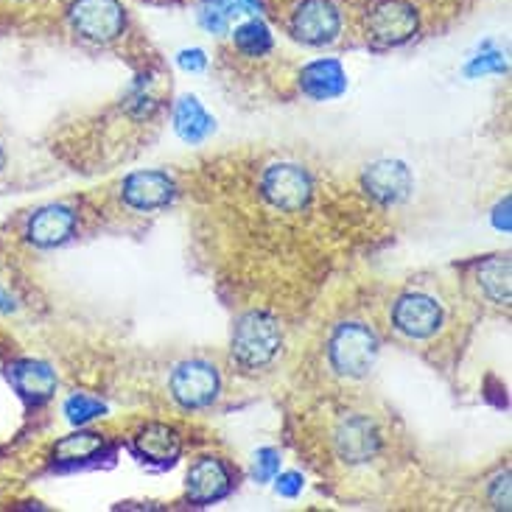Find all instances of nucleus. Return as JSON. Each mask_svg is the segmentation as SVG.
<instances>
[{
    "label": "nucleus",
    "instance_id": "nucleus-1",
    "mask_svg": "<svg viewBox=\"0 0 512 512\" xmlns=\"http://www.w3.org/2000/svg\"><path fill=\"white\" fill-rule=\"evenodd\" d=\"M283 347L280 322L266 311H250L233 328V359L247 370H261L272 364Z\"/></svg>",
    "mask_w": 512,
    "mask_h": 512
},
{
    "label": "nucleus",
    "instance_id": "nucleus-2",
    "mask_svg": "<svg viewBox=\"0 0 512 512\" xmlns=\"http://www.w3.org/2000/svg\"><path fill=\"white\" fill-rule=\"evenodd\" d=\"M378 350H381V342H378V336L370 325L345 322L333 331L328 359L342 378H364L375 367Z\"/></svg>",
    "mask_w": 512,
    "mask_h": 512
},
{
    "label": "nucleus",
    "instance_id": "nucleus-3",
    "mask_svg": "<svg viewBox=\"0 0 512 512\" xmlns=\"http://www.w3.org/2000/svg\"><path fill=\"white\" fill-rule=\"evenodd\" d=\"M417 28L420 17L409 0H378L364 20L367 40L378 48H398L415 37Z\"/></svg>",
    "mask_w": 512,
    "mask_h": 512
},
{
    "label": "nucleus",
    "instance_id": "nucleus-4",
    "mask_svg": "<svg viewBox=\"0 0 512 512\" xmlns=\"http://www.w3.org/2000/svg\"><path fill=\"white\" fill-rule=\"evenodd\" d=\"M261 194L272 208L283 210V213H300L314 199V182L303 166L275 163L263 171Z\"/></svg>",
    "mask_w": 512,
    "mask_h": 512
},
{
    "label": "nucleus",
    "instance_id": "nucleus-5",
    "mask_svg": "<svg viewBox=\"0 0 512 512\" xmlns=\"http://www.w3.org/2000/svg\"><path fill=\"white\" fill-rule=\"evenodd\" d=\"M68 20L73 31L87 42L118 40L126 28V12L118 0H73Z\"/></svg>",
    "mask_w": 512,
    "mask_h": 512
},
{
    "label": "nucleus",
    "instance_id": "nucleus-6",
    "mask_svg": "<svg viewBox=\"0 0 512 512\" xmlns=\"http://www.w3.org/2000/svg\"><path fill=\"white\" fill-rule=\"evenodd\" d=\"M443 319L440 303L423 291H406L392 305L395 331L403 333L406 339H415V342H426L431 336H437L443 328Z\"/></svg>",
    "mask_w": 512,
    "mask_h": 512
},
{
    "label": "nucleus",
    "instance_id": "nucleus-7",
    "mask_svg": "<svg viewBox=\"0 0 512 512\" xmlns=\"http://www.w3.org/2000/svg\"><path fill=\"white\" fill-rule=\"evenodd\" d=\"M289 28L305 45H331L342 31V12L333 0H300L291 9Z\"/></svg>",
    "mask_w": 512,
    "mask_h": 512
},
{
    "label": "nucleus",
    "instance_id": "nucleus-8",
    "mask_svg": "<svg viewBox=\"0 0 512 512\" xmlns=\"http://www.w3.org/2000/svg\"><path fill=\"white\" fill-rule=\"evenodd\" d=\"M219 389H222V381L210 361H182L171 373V395L182 409H205L219 398Z\"/></svg>",
    "mask_w": 512,
    "mask_h": 512
},
{
    "label": "nucleus",
    "instance_id": "nucleus-9",
    "mask_svg": "<svg viewBox=\"0 0 512 512\" xmlns=\"http://www.w3.org/2000/svg\"><path fill=\"white\" fill-rule=\"evenodd\" d=\"M336 454L350 462V465H364L381 451V431L375 426L373 417L367 415H347L336 426L333 434Z\"/></svg>",
    "mask_w": 512,
    "mask_h": 512
},
{
    "label": "nucleus",
    "instance_id": "nucleus-10",
    "mask_svg": "<svg viewBox=\"0 0 512 512\" xmlns=\"http://www.w3.org/2000/svg\"><path fill=\"white\" fill-rule=\"evenodd\" d=\"M412 171L401 160H378L361 174V188L378 205H401L412 194Z\"/></svg>",
    "mask_w": 512,
    "mask_h": 512
},
{
    "label": "nucleus",
    "instance_id": "nucleus-11",
    "mask_svg": "<svg viewBox=\"0 0 512 512\" xmlns=\"http://www.w3.org/2000/svg\"><path fill=\"white\" fill-rule=\"evenodd\" d=\"M177 185L163 171H138L129 174L121 185V199L132 210H160L174 202Z\"/></svg>",
    "mask_w": 512,
    "mask_h": 512
},
{
    "label": "nucleus",
    "instance_id": "nucleus-12",
    "mask_svg": "<svg viewBox=\"0 0 512 512\" xmlns=\"http://www.w3.org/2000/svg\"><path fill=\"white\" fill-rule=\"evenodd\" d=\"M233 487V473L219 457H199L188 471V499L194 504L222 501Z\"/></svg>",
    "mask_w": 512,
    "mask_h": 512
},
{
    "label": "nucleus",
    "instance_id": "nucleus-13",
    "mask_svg": "<svg viewBox=\"0 0 512 512\" xmlns=\"http://www.w3.org/2000/svg\"><path fill=\"white\" fill-rule=\"evenodd\" d=\"M76 230V213L65 205H48L40 208L26 224L28 244L40 247V250H51L65 244Z\"/></svg>",
    "mask_w": 512,
    "mask_h": 512
},
{
    "label": "nucleus",
    "instance_id": "nucleus-14",
    "mask_svg": "<svg viewBox=\"0 0 512 512\" xmlns=\"http://www.w3.org/2000/svg\"><path fill=\"white\" fill-rule=\"evenodd\" d=\"M135 454L143 462H152V465H171L177 462L182 451V440L177 431L166 426V423H149L135 434Z\"/></svg>",
    "mask_w": 512,
    "mask_h": 512
},
{
    "label": "nucleus",
    "instance_id": "nucleus-15",
    "mask_svg": "<svg viewBox=\"0 0 512 512\" xmlns=\"http://www.w3.org/2000/svg\"><path fill=\"white\" fill-rule=\"evenodd\" d=\"M12 381L14 389L26 398L31 406L51 401L56 392V373L51 364L37 359H23L12 364Z\"/></svg>",
    "mask_w": 512,
    "mask_h": 512
},
{
    "label": "nucleus",
    "instance_id": "nucleus-16",
    "mask_svg": "<svg viewBox=\"0 0 512 512\" xmlns=\"http://www.w3.org/2000/svg\"><path fill=\"white\" fill-rule=\"evenodd\" d=\"M300 87L308 98L314 101H328V98L342 96L347 90V73L336 59H317L305 65L300 73Z\"/></svg>",
    "mask_w": 512,
    "mask_h": 512
},
{
    "label": "nucleus",
    "instance_id": "nucleus-17",
    "mask_svg": "<svg viewBox=\"0 0 512 512\" xmlns=\"http://www.w3.org/2000/svg\"><path fill=\"white\" fill-rule=\"evenodd\" d=\"M174 129L185 143H202L205 138L213 135L216 121L210 118L205 107L199 104L196 96H185L177 101V110H174Z\"/></svg>",
    "mask_w": 512,
    "mask_h": 512
},
{
    "label": "nucleus",
    "instance_id": "nucleus-18",
    "mask_svg": "<svg viewBox=\"0 0 512 512\" xmlns=\"http://www.w3.org/2000/svg\"><path fill=\"white\" fill-rule=\"evenodd\" d=\"M476 286L493 305L510 303V258L496 255V258H487L485 263H479L476 266Z\"/></svg>",
    "mask_w": 512,
    "mask_h": 512
},
{
    "label": "nucleus",
    "instance_id": "nucleus-19",
    "mask_svg": "<svg viewBox=\"0 0 512 512\" xmlns=\"http://www.w3.org/2000/svg\"><path fill=\"white\" fill-rule=\"evenodd\" d=\"M104 448V437L96 434V431H79V434H70L65 440H59L54 448L56 462H84V459H93L96 454H101Z\"/></svg>",
    "mask_w": 512,
    "mask_h": 512
},
{
    "label": "nucleus",
    "instance_id": "nucleus-20",
    "mask_svg": "<svg viewBox=\"0 0 512 512\" xmlns=\"http://www.w3.org/2000/svg\"><path fill=\"white\" fill-rule=\"evenodd\" d=\"M233 42L236 48L244 56H263L272 51V34H269V26L263 20H250L244 26H238L233 31Z\"/></svg>",
    "mask_w": 512,
    "mask_h": 512
},
{
    "label": "nucleus",
    "instance_id": "nucleus-21",
    "mask_svg": "<svg viewBox=\"0 0 512 512\" xmlns=\"http://www.w3.org/2000/svg\"><path fill=\"white\" fill-rule=\"evenodd\" d=\"M238 14L236 0H202L199 3V26L210 31V34H227L230 20Z\"/></svg>",
    "mask_w": 512,
    "mask_h": 512
},
{
    "label": "nucleus",
    "instance_id": "nucleus-22",
    "mask_svg": "<svg viewBox=\"0 0 512 512\" xmlns=\"http://www.w3.org/2000/svg\"><path fill=\"white\" fill-rule=\"evenodd\" d=\"M104 412H107V406L96 401V398H90V395H70L68 401H65V417L73 426H84V423L96 420Z\"/></svg>",
    "mask_w": 512,
    "mask_h": 512
},
{
    "label": "nucleus",
    "instance_id": "nucleus-23",
    "mask_svg": "<svg viewBox=\"0 0 512 512\" xmlns=\"http://www.w3.org/2000/svg\"><path fill=\"white\" fill-rule=\"evenodd\" d=\"M490 70L504 73V70H507V62H504L501 51H493V48H490V42H487L485 51H482L479 56H473L471 62H468L465 73H468V76H485V73H490Z\"/></svg>",
    "mask_w": 512,
    "mask_h": 512
},
{
    "label": "nucleus",
    "instance_id": "nucleus-24",
    "mask_svg": "<svg viewBox=\"0 0 512 512\" xmlns=\"http://www.w3.org/2000/svg\"><path fill=\"white\" fill-rule=\"evenodd\" d=\"M280 473V454L275 448H261L255 454V479L258 482H272Z\"/></svg>",
    "mask_w": 512,
    "mask_h": 512
},
{
    "label": "nucleus",
    "instance_id": "nucleus-25",
    "mask_svg": "<svg viewBox=\"0 0 512 512\" xmlns=\"http://www.w3.org/2000/svg\"><path fill=\"white\" fill-rule=\"evenodd\" d=\"M490 501L496 510H510V471L499 473L490 485Z\"/></svg>",
    "mask_w": 512,
    "mask_h": 512
},
{
    "label": "nucleus",
    "instance_id": "nucleus-26",
    "mask_svg": "<svg viewBox=\"0 0 512 512\" xmlns=\"http://www.w3.org/2000/svg\"><path fill=\"white\" fill-rule=\"evenodd\" d=\"M303 476L300 473H277L275 476V487L280 496H286V499H297L300 493H303Z\"/></svg>",
    "mask_w": 512,
    "mask_h": 512
},
{
    "label": "nucleus",
    "instance_id": "nucleus-27",
    "mask_svg": "<svg viewBox=\"0 0 512 512\" xmlns=\"http://www.w3.org/2000/svg\"><path fill=\"white\" fill-rule=\"evenodd\" d=\"M177 62H180L182 70H188V73H199V70L208 68V56L202 48H185L177 54Z\"/></svg>",
    "mask_w": 512,
    "mask_h": 512
},
{
    "label": "nucleus",
    "instance_id": "nucleus-28",
    "mask_svg": "<svg viewBox=\"0 0 512 512\" xmlns=\"http://www.w3.org/2000/svg\"><path fill=\"white\" fill-rule=\"evenodd\" d=\"M496 227L510 233V199H504V205L496 208Z\"/></svg>",
    "mask_w": 512,
    "mask_h": 512
},
{
    "label": "nucleus",
    "instance_id": "nucleus-29",
    "mask_svg": "<svg viewBox=\"0 0 512 512\" xmlns=\"http://www.w3.org/2000/svg\"><path fill=\"white\" fill-rule=\"evenodd\" d=\"M238 14H261L263 0H236Z\"/></svg>",
    "mask_w": 512,
    "mask_h": 512
},
{
    "label": "nucleus",
    "instance_id": "nucleus-30",
    "mask_svg": "<svg viewBox=\"0 0 512 512\" xmlns=\"http://www.w3.org/2000/svg\"><path fill=\"white\" fill-rule=\"evenodd\" d=\"M6 168V152H3V146H0V171Z\"/></svg>",
    "mask_w": 512,
    "mask_h": 512
}]
</instances>
